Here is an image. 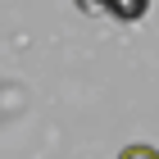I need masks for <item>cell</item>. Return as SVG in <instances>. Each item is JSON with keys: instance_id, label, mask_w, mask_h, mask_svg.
<instances>
[{"instance_id": "cell-1", "label": "cell", "mask_w": 159, "mask_h": 159, "mask_svg": "<svg viewBox=\"0 0 159 159\" xmlns=\"http://www.w3.org/2000/svg\"><path fill=\"white\" fill-rule=\"evenodd\" d=\"M118 159H159V150L136 141V146H123V150H118Z\"/></svg>"}]
</instances>
